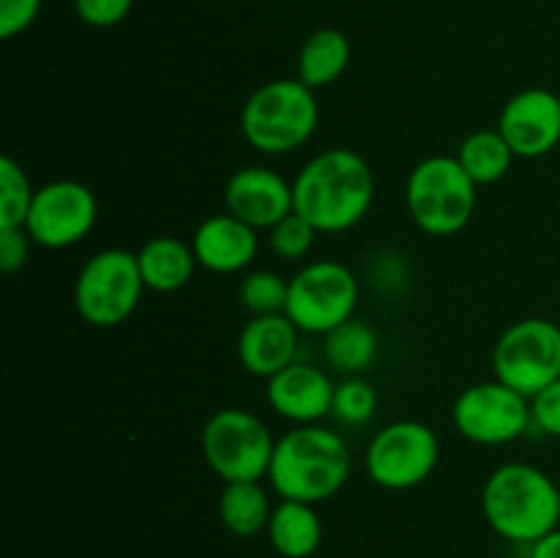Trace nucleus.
Segmentation results:
<instances>
[{
  "label": "nucleus",
  "mask_w": 560,
  "mask_h": 558,
  "mask_svg": "<svg viewBox=\"0 0 560 558\" xmlns=\"http://www.w3.org/2000/svg\"><path fill=\"white\" fill-rule=\"evenodd\" d=\"M334 386L337 383H331L320 367L293 361L282 372L268 377L266 399L282 419L293 425H317L331 416Z\"/></svg>",
  "instance_id": "obj_15"
},
{
  "label": "nucleus",
  "mask_w": 560,
  "mask_h": 558,
  "mask_svg": "<svg viewBox=\"0 0 560 558\" xmlns=\"http://www.w3.org/2000/svg\"><path fill=\"white\" fill-rule=\"evenodd\" d=\"M492 372L498 381L534 399L560 377V326L547 317L512 323L492 348Z\"/></svg>",
  "instance_id": "obj_8"
},
{
  "label": "nucleus",
  "mask_w": 560,
  "mask_h": 558,
  "mask_svg": "<svg viewBox=\"0 0 560 558\" xmlns=\"http://www.w3.org/2000/svg\"><path fill=\"white\" fill-rule=\"evenodd\" d=\"M137 263H140L145 288L156 290V293H175V290L186 288L195 277V268L200 266L191 244L173 239V235H156V239L145 241L142 249L137 252Z\"/></svg>",
  "instance_id": "obj_18"
},
{
  "label": "nucleus",
  "mask_w": 560,
  "mask_h": 558,
  "mask_svg": "<svg viewBox=\"0 0 560 558\" xmlns=\"http://www.w3.org/2000/svg\"><path fill=\"white\" fill-rule=\"evenodd\" d=\"M479 186L457 156H427L405 181V206L416 228L427 235H457L476 211Z\"/></svg>",
  "instance_id": "obj_5"
},
{
  "label": "nucleus",
  "mask_w": 560,
  "mask_h": 558,
  "mask_svg": "<svg viewBox=\"0 0 560 558\" xmlns=\"http://www.w3.org/2000/svg\"><path fill=\"white\" fill-rule=\"evenodd\" d=\"M271 547L282 558H310L315 556L323 542L320 514L312 503L279 501L273 507L266 528Z\"/></svg>",
  "instance_id": "obj_19"
},
{
  "label": "nucleus",
  "mask_w": 560,
  "mask_h": 558,
  "mask_svg": "<svg viewBox=\"0 0 560 558\" xmlns=\"http://www.w3.org/2000/svg\"><path fill=\"white\" fill-rule=\"evenodd\" d=\"M271 498L260 481H228L219 496V518L233 536H257L271 520Z\"/></svg>",
  "instance_id": "obj_21"
},
{
  "label": "nucleus",
  "mask_w": 560,
  "mask_h": 558,
  "mask_svg": "<svg viewBox=\"0 0 560 558\" xmlns=\"http://www.w3.org/2000/svg\"><path fill=\"white\" fill-rule=\"evenodd\" d=\"M290 279L277 271H252L241 279L238 295L252 315H284L288 310Z\"/></svg>",
  "instance_id": "obj_25"
},
{
  "label": "nucleus",
  "mask_w": 560,
  "mask_h": 558,
  "mask_svg": "<svg viewBox=\"0 0 560 558\" xmlns=\"http://www.w3.org/2000/svg\"><path fill=\"white\" fill-rule=\"evenodd\" d=\"M315 239L317 230L295 211L268 230L271 252L277 257H282V260H301V257H306L312 252V246H315Z\"/></svg>",
  "instance_id": "obj_27"
},
{
  "label": "nucleus",
  "mask_w": 560,
  "mask_h": 558,
  "mask_svg": "<svg viewBox=\"0 0 560 558\" xmlns=\"http://www.w3.org/2000/svg\"><path fill=\"white\" fill-rule=\"evenodd\" d=\"M375 200V173L361 153L328 148L301 167L293 178V211L317 233L353 230Z\"/></svg>",
  "instance_id": "obj_1"
},
{
  "label": "nucleus",
  "mask_w": 560,
  "mask_h": 558,
  "mask_svg": "<svg viewBox=\"0 0 560 558\" xmlns=\"http://www.w3.org/2000/svg\"><path fill=\"white\" fill-rule=\"evenodd\" d=\"M441 441L430 425L399 419L375 432L364 454L366 476L383 490H413L438 468Z\"/></svg>",
  "instance_id": "obj_9"
},
{
  "label": "nucleus",
  "mask_w": 560,
  "mask_h": 558,
  "mask_svg": "<svg viewBox=\"0 0 560 558\" xmlns=\"http://www.w3.org/2000/svg\"><path fill=\"white\" fill-rule=\"evenodd\" d=\"M377 392L366 377L350 375L334 386L331 416L345 427H364L375 416Z\"/></svg>",
  "instance_id": "obj_26"
},
{
  "label": "nucleus",
  "mask_w": 560,
  "mask_h": 558,
  "mask_svg": "<svg viewBox=\"0 0 560 558\" xmlns=\"http://www.w3.org/2000/svg\"><path fill=\"white\" fill-rule=\"evenodd\" d=\"M530 558H560V528L530 545Z\"/></svg>",
  "instance_id": "obj_32"
},
{
  "label": "nucleus",
  "mask_w": 560,
  "mask_h": 558,
  "mask_svg": "<svg viewBox=\"0 0 560 558\" xmlns=\"http://www.w3.org/2000/svg\"><path fill=\"white\" fill-rule=\"evenodd\" d=\"M191 249L197 263L213 274H238L257 257V230L235 219L233 213H217L197 224L191 235Z\"/></svg>",
  "instance_id": "obj_16"
},
{
  "label": "nucleus",
  "mask_w": 560,
  "mask_h": 558,
  "mask_svg": "<svg viewBox=\"0 0 560 558\" xmlns=\"http://www.w3.org/2000/svg\"><path fill=\"white\" fill-rule=\"evenodd\" d=\"M459 164L474 178L476 186L498 184L512 170L514 151L498 129H479L463 140L457 151Z\"/></svg>",
  "instance_id": "obj_22"
},
{
  "label": "nucleus",
  "mask_w": 560,
  "mask_h": 558,
  "mask_svg": "<svg viewBox=\"0 0 560 558\" xmlns=\"http://www.w3.org/2000/svg\"><path fill=\"white\" fill-rule=\"evenodd\" d=\"M299 326L288 315H252L238 334V359L249 375L273 377L295 361Z\"/></svg>",
  "instance_id": "obj_17"
},
{
  "label": "nucleus",
  "mask_w": 560,
  "mask_h": 558,
  "mask_svg": "<svg viewBox=\"0 0 560 558\" xmlns=\"http://www.w3.org/2000/svg\"><path fill=\"white\" fill-rule=\"evenodd\" d=\"M320 120L317 96L295 80H271L257 88L241 109V135L255 151L282 156L304 148Z\"/></svg>",
  "instance_id": "obj_4"
},
{
  "label": "nucleus",
  "mask_w": 560,
  "mask_h": 558,
  "mask_svg": "<svg viewBox=\"0 0 560 558\" xmlns=\"http://www.w3.org/2000/svg\"><path fill=\"white\" fill-rule=\"evenodd\" d=\"M31 255V235L25 228H0V268L5 274L20 271Z\"/></svg>",
  "instance_id": "obj_31"
},
{
  "label": "nucleus",
  "mask_w": 560,
  "mask_h": 558,
  "mask_svg": "<svg viewBox=\"0 0 560 558\" xmlns=\"http://www.w3.org/2000/svg\"><path fill=\"white\" fill-rule=\"evenodd\" d=\"M350 66V38L337 27L312 33L299 53V80L312 91L334 85Z\"/></svg>",
  "instance_id": "obj_20"
},
{
  "label": "nucleus",
  "mask_w": 560,
  "mask_h": 558,
  "mask_svg": "<svg viewBox=\"0 0 560 558\" xmlns=\"http://www.w3.org/2000/svg\"><path fill=\"white\" fill-rule=\"evenodd\" d=\"M530 416H534V427H539L547 435L560 438V377L530 399Z\"/></svg>",
  "instance_id": "obj_30"
},
{
  "label": "nucleus",
  "mask_w": 560,
  "mask_h": 558,
  "mask_svg": "<svg viewBox=\"0 0 560 558\" xmlns=\"http://www.w3.org/2000/svg\"><path fill=\"white\" fill-rule=\"evenodd\" d=\"M135 0H74V11L85 25L113 27L129 16Z\"/></svg>",
  "instance_id": "obj_28"
},
{
  "label": "nucleus",
  "mask_w": 560,
  "mask_h": 558,
  "mask_svg": "<svg viewBox=\"0 0 560 558\" xmlns=\"http://www.w3.org/2000/svg\"><path fill=\"white\" fill-rule=\"evenodd\" d=\"M498 131L517 159H541L560 142V96L547 88H525L501 109Z\"/></svg>",
  "instance_id": "obj_13"
},
{
  "label": "nucleus",
  "mask_w": 560,
  "mask_h": 558,
  "mask_svg": "<svg viewBox=\"0 0 560 558\" xmlns=\"http://www.w3.org/2000/svg\"><path fill=\"white\" fill-rule=\"evenodd\" d=\"M200 446L208 468L228 485L268 476L277 441L260 416L244 408H224L206 421Z\"/></svg>",
  "instance_id": "obj_7"
},
{
  "label": "nucleus",
  "mask_w": 560,
  "mask_h": 558,
  "mask_svg": "<svg viewBox=\"0 0 560 558\" xmlns=\"http://www.w3.org/2000/svg\"><path fill=\"white\" fill-rule=\"evenodd\" d=\"M481 512L498 536L536 545L560 528V487L530 463L498 465L481 487Z\"/></svg>",
  "instance_id": "obj_3"
},
{
  "label": "nucleus",
  "mask_w": 560,
  "mask_h": 558,
  "mask_svg": "<svg viewBox=\"0 0 560 558\" xmlns=\"http://www.w3.org/2000/svg\"><path fill=\"white\" fill-rule=\"evenodd\" d=\"M224 208L255 230H271L293 213V181L268 167H241L224 186Z\"/></svg>",
  "instance_id": "obj_14"
},
{
  "label": "nucleus",
  "mask_w": 560,
  "mask_h": 558,
  "mask_svg": "<svg viewBox=\"0 0 560 558\" xmlns=\"http://www.w3.org/2000/svg\"><path fill=\"white\" fill-rule=\"evenodd\" d=\"M36 189L22 164L11 156L0 159V228H25Z\"/></svg>",
  "instance_id": "obj_24"
},
{
  "label": "nucleus",
  "mask_w": 560,
  "mask_h": 558,
  "mask_svg": "<svg viewBox=\"0 0 560 558\" xmlns=\"http://www.w3.org/2000/svg\"><path fill=\"white\" fill-rule=\"evenodd\" d=\"M452 421L463 438L479 446H503L528 432L534 425L530 399L503 381L474 383L465 388L452 408Z\"/></svg>",
  "instance_id": "obj_11"
},
{
  "label": "nucleus",
  "mask_w": 560,
  "mask_h": 558,
  "mask_svg": "<svg viewBox=\"0 0 560 558\" xmlns=\"http://www.w3.org/2000/svg\"><path fill=\"white\" fill-rule=\"evenodd\" d=\"M326 353L328 364L337 372H342L345 377L361 375L372 367L377 356V334L370 323L364 321H345L342 326H337L334 332L326 334Z\"/></svg>",
  "instance_id": "obj_23"
},
{
  "label": "nucleus",
  "mask_w": 560,
  "mask_h": 558,
  "mask_svg": "<svg viewBox=\"0 0 560 558\" xmlns=\"http://www.w3.org/2000/svg\"><path fill=\"white\" fill-rule=\"evenodd\" d=\"M98 219V200L80 181H49L36 189L25 230L44 249H69L80 244Z\"/></svg>",
  "instance_id": "obj_12"
},
{
  "label": "nucleus",
  "mask_w": 560,
  "mask_h": 558,
  "mask_svg": "<svg viewBox=\"0 0 560 558\" xmlns=\"http://www.w3.org/2000/svg\"><path fill=\"white\" fill-rule=\"evenodd\" d=\"M353 457L339 432L323 425H299L273 446L268 481L282 501L320 503L350 479Z\"/></svg>",
  "instance_id": "obj_2"
},
{
  "label": "nucleus",
  "mask_w": 560,
  "mask_h": 558,
  "mask_svg": "<svg viewBox=\"0 0 560 558\" xmlns=\"http://www.w3.org/2000/svg\"><path fill=\"white\" fill-rule=\"evenodd\" d=\"M359 306V279L345 263L315 260L306 263L288 290L284 315L299 326V332L323 334L334 332L350 321Z\"/></svg>",
  "instance_id": "obj_10"
},
{
  "label": "nucleus",
  "mask_w": 560,
  "mask_h": 558,
  "mask_svg": "<svg viewBox=\"0 0 560 558\" xmlns=\"http://www.w3.org/2000/svg\"><path fill=\"white\" fill-rule=\"evenodd\" d=\"M140 263L137 252L129 249H102L88 257L74 282L77 315L96 328H113L135 315L142 299Z\"/></svg>",
  "instance_id": "obj_6"
},
{
  "label": "nucleus",
  "mask_w": 560,
  "mask_h": 558,
  "mask_svg": "<svg viewBox=\"0 0 560 558\" xmlns=\"http://www.w3.org/2000/svg\"><path fill=\"white\" fill-rule=\"evenodd\" d=\"M42 14V0H0V38L25 33Z\"/></svg>",
  "instance_id": "obj_29"
}]
</instances>
